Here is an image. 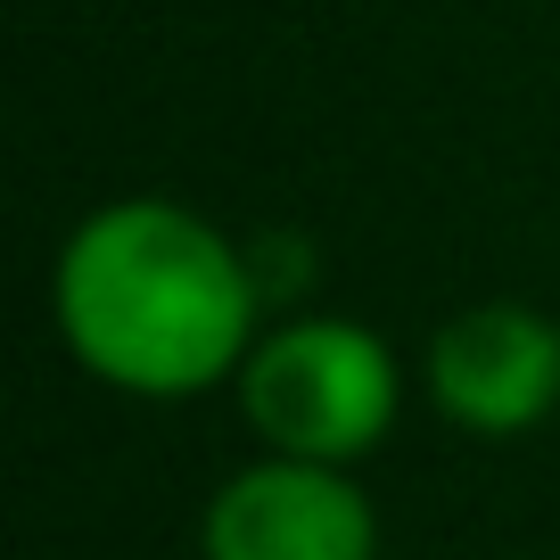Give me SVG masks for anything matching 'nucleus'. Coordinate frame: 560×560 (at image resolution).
Listing matches in <instances>:
<instances>
[{"instance_id": "f257e3e1", "label": "nucleus", "mask_w": 560, "mask_h": 560, "mask_svg": "<svg viewBox=\"0 0 560 560\" xmlns=\"http://www.w3.org/2000/svg\"><path fill=\"white\" fill-rule=\"evenodd\" d=\"M50 314L100 387L182 404L240 380L264 338V280L207 214L174 198H116L58 247Z\"/></svg>"}, {"instance_id": "f03ea898", "label": "nucleus", "mask_w": 560, "mask_h": 560, "mask_svg": "<svg viewBox=\"0 0 560 560\" xmlns=\"http://www.w3.org/2000/svg\"><path fill=\"white\" fill-rule=\"evenodd\" d=\"M231 387H240V420L264 438V454L338 462V470H354L396 429L404 404V371L387 338L347 314L272 322Z\"/></svg>"}, {"instance_id": "7ed1b4c3", "label": "nucleus", "mask_w": 560, "mask_h": 560, "mask_svg": "<svg viewBox=\"0 0 560 560\" xmlns=\"http://www.w3.org/2000/svg\"><path fill=\"white\" fill-rule=\"evenodd\" d=\"M207 560H380V511L338 462L264 454L198 511Z\"/></svg>"}, {"instance_id": "20e7f679", "label": "nucleus", "mask_w": 560, "mask_h": 560, "mask_svg": "<svg viewBox=\"0 0 560 560\" xmlns=\"http://www.w3.org/2000/svg\"><path fill=\"white\" fill-rule=\"evenodd\" d=\"M429 404L470 438H527L560 404V322L520 298L462 305L429 338Z\"/></svg>"}]
</instances>
